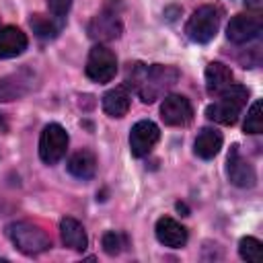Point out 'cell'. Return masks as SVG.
I'll use <instances>...</instances> for the list:
<instances>
[{
    "label": "cell",
    "instance_id": "d6986e66",
    "mask_svg": "<svg viewBox=\"0 0 263 263\" xmlns=\"http://www.w3.org/2000/svg\"><path fill=\"white\" fill-rule=\"evenodd\" d=\"M129 92L123 86H115L103 95V109L109 117H123L129 111Z\"/></svg>",
    "mask_w": 263,
    "mask_h": 263
},
{
    "label": "cell",
    "instance_id": "5bb4252c",
    "mask_svg": "<svg viewBox=\"0 0 263 263\" xmlns=\"http://www.w3.org/2000/svg\"><path fill=\"white\" fill-rule=\"evenodd\" d=\"M27 49V35L16 27H2L0 29V58H16Z\"/></svg>",
    "mask_w": 263,
    "mask_h": 263
},
{
    "label": "cell",
    "instance_id": "ac0fdd59",
    "mask_svg": "<svg viewBox=\"0 0 263 263\" xmlns=\"http://www.w3.org/2000/svg\"><path fill=\"white\" fill-rule=\"evenodd\" d=\"M66 166H68V173L72 177L82 179V181H88V179H92V175L97 171V158L88 150H78V152H74L70 156V160H68Z\"/></svg>",
    "mask_w": 263,
    "mask_h": 263
},
{
    "label": "cell",
    "instance_id": "8fae6325",
    "mask_svg": "<svg viewBox=\"0 0 263 263\" xmlns=\"http://www.w3.org/2000/svg\"><path fill=\"white\" fill-rule=\"evenodd\" d=\"M226 35L232 43H249L261 35V21L251 14H236L226 27Z\"/></svg>",
    "mask_w": 263,
    "mask_h": 263
},
{
    "label": "cell",
    "instance_id": "7a4b0ae2",
    "mask_svg": "<svg viewBox=\"0 0 263 263\" xmlns=\"http://www.w3.org/2000/svg\"><path fill=\"white\" fill-rule=\"evenodd\" d=\"M247 99H249V88L232 82L230 86H226L220 92V99L205 109V115H208V119H212L216 123L232 125L238 119L240 111L245 109Z\"/></svg>",
    "mask_w": 263,
    "mask_h": 263
},
{
    "label": "cell",
    "instance_id": "7402d4cb",
    "mask_svg": "<svg viewBox=\"0 0 263 263\" xmlns=\"http://www.w3.org/2000/svg\"><path fill=\"white\" fill-rule=\"evenodd\" d=\"M242 127H245L247 134H261L263 132V105H261V101L253 103V107L247 113V119H245Z\"/></svg>",
    "mask_w": 263,
    "mask_h": 263
},
{
    "label": "cell",
    "instance_id": "ffe728a7",
    "mask_svg": "<svg viewBox=\"0 0 263 263\" xmlns=\"http://www.w3.org/2000/svg\"><path fill=\"white\" fill-rule=\"evenodd\" d=\"M29 25H31L33 33L41 39H53L60 33V25H55L53 18H49L45 14H33L29 18Z\"/></svg>",
    "mask_w": 263,
    "mask_h": 263
},
{
    "label": "cell",
    "instance_id": "d4e9b609",
    "mask_svg": "<svg viewBox=\"0 0 263 263\" xmlns=\"http://www.w3.org/2000/svg\"><path fill=\"white\" fill-rule=\"evenodd\" d=\"M6 129V123H4V119H2V115H0V132H4Z\"/></svg>",
    "mask_w": 263,
    "mask_h": 263
},
{
    "label": "cell",
    "instance_id": "277c9868",
    "mask_svg": "<svg viewBox=\"0 0 263 263\" xmlns=\"http://www.w3.org/2000/svg\"><path fill=\"white\" fill-rule=\"evenodd\" d=\"M222 21V10L216 4H203L199 6L187 21L185 33L193 43H208L216 37Z\"/></svg>",
    "mask_w": 263,
    "mask_h": 263
},
{
    "label": "cell",
    "instance_id": "e0dca14e",
    "mask_svg": "<svg viewBox=\"0 0 263 263\" xmlns=\"http://www.w3.org/2000/svg\"><path fill=\"white\" fill-rule=\"evenodd\" d=\"M222 148V134L214 127H203L195 138V154L203 160L214 158Z\"/></svg>",
    "mask_w": 263,
    "mask_h": 263
},
{
    "label": "cell",
    "instance_id": "9c48e42d",
    "mask_svg": "<svg viewBox=\"0 0 263 263\" xmlns=\"http://www.w3.org/2000/svg\"><path fill=\"white\" fill-rule=\"evenodd\" d=\"M160 117H162V121L166 125L183 127V125L191 123L193 107H191L187 97H183V95H168V97H164V101L160 105Z\"/></svg>",
    "mask_w": 263,
    "mask_h": 263
},
{
    "label": "cell",
    "instance_id": "9a60e30c",
    "mask_svg": "<svg viewBox=\"0 0 263 263\" xmlns=\"http://www.w3.org/2000/svg\"><path fill=\"white\" fill-rule=\"evenodd\" d=\"M60 236H62V242L74 251H84L88 245L84 226L74 218H64L60 222Z\"/></svg>",
    "mask_w": 263,
    "mask_h": 263
},
{
    "label": "cell",
    "instance_id": "6da1fadb",
    "mask_svg": "<svg viewBox=\"0 0 263 263\" xmlns=\"http://www.w3.org/2000/svg\"><path fill=\"white\" fill-rule=\"evenodd\" d=\"M179 80V70L173 66H162V64H136L134 70L129 72V84L136 88L138 97L144 103H154L160 99L164 92H168Z\"/></svg>",
    "mask_w": 263,
    "mask_h": 263
},
{
    "label": "cell",
    "instance_id": "4fadbf2b",
    "mask_svg": "<svg viewBox=\"0 0 263 263\" xmlns=\"http://www.w3.org/2000/svg\"><path fill=\"white\" fill-rule=\"evenodd\" d=\"M154 232H156L158 242L164 245V247H168V249H181L187 242V230H185V226H181L177 220H173L168 216H164V218H160L156 222Z\"/></svg>",
    "mask_w": 263,
    "mask_h": 263
},
{
    "label": "cell",
    "instance_id": "ba28073f",
    "mask_svg": "<svg viewBox=\"0 0 263 263\" xmlns=\"http://www.w3.org/2000/svg\"><path fill=\"white\" fill-rule=\"evenodd\" d=\"M88 37L90 39H97V41H111V39H117L123 31V25H121V18L115 10L111 8H105L103 12H99L97 16L90 18L88 27Z\"/></svg>",
    "mask_w": 263,
    "mask_h": 263
},
{
    "label": "cell",
    "instance_id": "52a82bcc",
    "mask_svg": "<svg viewBox=\"0 0 263 263\" xmlns=\"http://www.w3.org/2000/svg\"><path fill=\"white\" fill-rule=\"evenodd\" d=\"M226 173H228V179L232 185L236 187H253L257 183V173L253 168V164L240 154V148L234 144L228 152V158H226Z\"/></svg>",
    "mask_w": 263,
    "mask_h": 263
},
{
    "label": "cell",
    "instance_id": "603a6c76",
    "mask_svg": "<svg viewBox=\"0 0 263 263\" xmlns=\"http://www.w3.org/2000/svg\"><path fill=\"white\" fill-rule=\"evenodd\" d=\"M101 245H103V251L113 257V255H119V253L123 251V247L127 245V238H125L121 232L111 230V232H105V234H103Z\"/></svg>",
    "mask_w": 263,
    "mask_h": 263
},
{
    "label": "cell",
    "instance_id": "8992f818",
    "mask_svg": "<svg viewBox=\"0 0 263 263\" xmlns=\"http://www.w3.org/2000/svg\"><path fill=\"white\" fill-rule=\"evenodd\" d=\"M117 72V58L115 53L105 45H95L86 60V76L92 82L105 84L109 82Z\"/></svg>",
    "mask_w": 263,
    "mask_h": 263
},
{
    "label": "cell",
    "instance_id": "30bf717a",
    "mask_svg": "<svg viewBox=\"0 0 263 263\" xmlns=\"http://www.w3.org/2000/svg\"><path fill=\"white\" fill-rule=\"evenodd\" d=\"M158 138H160V132H158V125L154 121H150V119L138 121L129 132V150H132V154L138 156V158L146 156L154 148Z\"/></svg>",
    "mask_w": 263,
    "mask_h": 263
},
{
    "label": "cell",
    "instance_id": "7c38bea8",
    "mask_svg": "<svg viewBox=\"0 0 263 263\" xmlns=\"http://www.w3.org/2000/svg\"><path fill=\"white\" fill-rule=\"evenodd\" d=\"M33 88V74L29 70H18L14 74H8L0 78V101H16L25 97Z\"/></svg>",
    "mask_w": 263,
    "mask_h": 263
},
{
    "label": "cell",
    "instance_id": "3957f363",
    "mask_svg": "<svg viewBox=\"0 0 263 263\" xmlns=\"http://www.w3.org/2000/svg\"><path fill=\"white\" fill-rule=\"evenodd\" d=\"M8 238L12 240V245L23 253V255H41L45 251L51 249V238L49 234L35 222H27V220H21V222H12L8 228Z\"/></svg>",
    "mask_w": 263,
    "mask_h": 263
},
{
    "label": "cell",
    "instance_id": "484cf974",
    "mask_svg": "<svg viewBox=\"0 0 263 263\" xmlns=\"http://www.w3.org/2000/svg\"><path fill=\"white\" fill-rule=\"evenodd\" d=\"M249 4L255 6V8H259V0H249Z\"/></svg>",
    "mask_w": 263,
    "mask_h": 263
},
{
    "label": "cell",
    "instance_id": "5b68a950",
    "mask_svg": "<svg viewBox=\"0 0 263 263\" xmlns=\"http://www.w3.org/2000/svg\"><path fill=\"white\" fill-rule=\"evenodd\" d=\"M68 148V134L60 123H49L39 136V156L45 164H55L64 158Z\"/></svg>",
    "mask_w": 263,
    "mask_h": 263
},
{
    "label": "cell",
    "instance_id": "2e32d148",
    "mask_svg": "<svg viewBox=\"0 0 263 263\" xmlns=\"http://www.w3.org/2000/svg\"><path fill=\"white\" fill-rule=\"evenodd\" d=\"M232 84V70L220 62H210L205 68V88L210 95H220Z\"/></svg>",
    "mask_w": 263,
    "mask_h": 263
},
{
    "label": "cell",
    "instance_id": "cb8c5ba5",
    "mask_svg": "<svg viewBox=\"0 0 263 263\" xmlns=\"http://www.w3.org/2000/svg\"><path fill=\"white\" fill-rule=\"evenodd\" d=\"M47 6H49V10H51L53 16L64 18L68 14L70 6H72V0H47Z\"/></svg>",
    "mask_w": 263,
    "mask_h": 263
},
{
    "label": "cell",
    "instance_id": "44dd1931",
    "mask_svg": "<svg viewBox=\"0 0 263 263\" xmlns=\"http://www.w3.org/2000/svg\"><path fill=\"white\" fill-rule=\"evenodd\" d=\"M238 255L245 259V261H251V263H259L261 261V255H263V245L253 238V236H245L240 238L238 242Z\"/></svg>",
    "mask_w": 263,
    "mask_h": 263
}]
</instances>
